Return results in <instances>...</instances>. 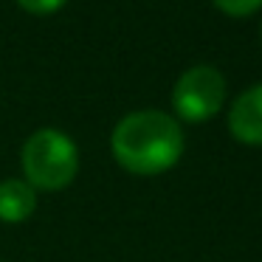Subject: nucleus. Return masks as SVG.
I'll use <instances>...</instances> for the list:
<instances>
[{"instance_id":"1","label":"nucleus","mask_w":262,"mask_h":262,"mask_svg":"<svg viewBox=\"0 0 262 262\" xmlns=\"http://www.w3.org/2000/svg\"><path fill=\"white\" fill-rule=\"evenodd\" d=\"M113 155L124 169L136 175H158L175 166L183 152V130L172 116L161 110H138L116 124Z\"/></svg>"},{"instance_id":"2","label":"nucleus","mask_w":262,"mask_h":262,"mask_svg":"<svg viewBox=\"0 0 262 262\" xmlns=\"http://www.w3.org/2000/svg\"><path fill=\"white\" fill-rule=\"evenodd\" d=\"M23 169L34 189H65L76 178L79 152L65 133L46 127L23 144Z\"/></svg>"},{"instance_id":"3","label":"nucleus","mask_w":262,"mask_h":262,"mask_svg":"<svg viewBox=\"0 0 262 262\" xmlns=\"http://www.w3.org/2000/svg\"><path fill=\"white\" fill-rule=\"evenodd\" d=\"M226 99V79L211 65H194L181 79L175 82L172 91V104L178 116L186 121H206L223 107Z\"/></svg>"},{"instance_id":"4","label":"nucleus","mask_w":262,"mask_h":262,"mask_svg":"<svg viewBox=\"0 0 262 262\" xmlns=\"http://www.w3.org/2000/svg\"><path fill=\"white\" fill-rule=\"evenodd\" d=\"M228 127L243 144H262V85L237 96L228 113Z\"/></svg>"},{"instance_id":"5","label":"nucleus","mask_w":262,"mask_h":262,"mask_svg":"<svg viewBox=\"0 0 262 262\" xmlns=\"http://www.w3.org/2000/svg\"><path fill=\"white\" fill-rule=\"evenodd\" d=\"M37 206L34 186L29 181H0V220L6 223H20L26 217H31Z\"/></svg>"},{"instance_id":"6","label":"nucleus","mask_w":262,"mask_h":262,"mask_svg":"<svg viewBox=\"0 0 262 262\" xmlns=\"http://www.w3.org/2000/svg\"><path fill=\"white\" fill-rule=\"evenodd\" d=\"M214 3H217V9H223L226 14H234V17L254 14L262 6V0H214Z\"/></svg>"},{"instance_id":"7","label":"nucleus","mask_w":262,"mask_h":262,"mask_svg":"<svg viewBox=\"0 0 262 262\" xmlns=\"http://www.w3.org/2000/svg\"><path fill=\"white\" fill-rule=\"evenodd\" d=\"M62 3L65 0H20V6L34 12V14H51V12H57Z\"/></svg>"}]
</instances>
